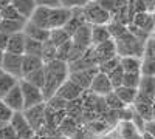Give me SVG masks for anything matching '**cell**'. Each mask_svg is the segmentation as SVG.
Returning a JSON list of instances; mask_svg holds the SVG:
<instances>
[{
    "mask_svg": "<svg viewBox=\"0 0 155 139\" xmlns=\"http://www.w3.org/2000/svg\"><path fill=\"white\" fill-rule=\"evenodd\" d=\"M19 85H20V90H22V96H23V105H25V110L28 108H33L36 105H41V104H45V99H44V94H42V90L37 88L28 82H25L23 79L19 81Z\"/></svg>",
    "mask_w": 155,
    "mask_h": 139,
    "instance_id": "obj_5",
    "label": "cell"
},
{
    "mask_svg": "<svg viewBox=\"0 0 155 139\" xmlns=\"http://www.w3.org/2000/svg\"><path fill=\"white\" fill-rule=\"evenodd\" d=\"M44 60L42 57H37V56H27L23 54V59H22V77L23 76H27L33 71H37L44 68Z\"/></svg>",
    "mask_w": 155,
    "mask_h": 139,
    "instance_id": "obj_18",
    "label": "cell"
},
{
    "mask_svg": "<svg viewBox=\"0 0 155 139\" xmlns=\"http://www.w3.org/2000/svg\"><path fill=\"white\" fill-rule=\"evenodd\" d=\"M73 11L67 9V8H42L37 6V9L34 11L33 17L28 20L31 23H34L36 27L47 30V31H53L58 28H64L67 25V22L71 19Z\"/></svg>",
    "mask_w": 155,
    "mask_h": 139,
    "instance_id": "obj_1",
    "label": "cell"
},
{
    "mask_svg": "<svg viewBox=\"0 0 155 139\" xmlns=\"http://www.w3.org/2000/svg\"><path fill=\"white\" fill-rule=\"evenodd\" d=\"M138 93L140 94H144L150 99H153L155 94V79L153 77H144L141 76V82L138 85Z\"/></svg>",
    "mask_w": 155,
    "mask_h": 139,
    "instance_id": "obj_27",
    "label": "cell"
},
{
    "mask_svg": "<svg viewBox=\"0 0 155 139\" xmlns=\"http://www.w3.org/2000/svg\"><path fill=\"white\" fill-rule=\"evenodd\" d=\"M71 39V37L68 36V33L64 30V28H58V30H53V31H50V42L53 43L56 48H59L61 45L64 43H67L68 40Z\"/></svg>",
    "mask_w": 155,
    "mask_h": 139,
    "instance_id": "obj_28",
    "label": "cell"
},
{
    "mask_svg": "<svg viewBox=\"0 0 155 139\" xmlns=\"http://www.w3.org/2000/svg\"><path fill=\"white\" fill-rule=\"evenodd\" d=\"M144 133H147L149 136H152L155 139V121H149L144 125Z\"/></svg>",
    "mask_w": 155,
    "mask_h": 139,
    "instance_id": "obj_45",
    "label": "cell"
},
{
    "mask_svg": "<svg viewBox=\"0 0 155 139\" xmlns=\"http://www.w3.org/2000/svg\"><path fill=\"white\" fill-rule=\"evenodd\" d=\"M134 27H137L138 30H141L143 33H150L155 30V20L153 16L149 14V12H137L134 17Z\"/></svg>",
    "mask_w": 155,
    "mask_h": 139,
    "instance_id": "obj_15",
    "label": "cell"
},
{
    "mask_svg": "<svg viewBox=\"0 0 155 139\" xmlns=\"http://www.w3.org/2000/svg\"><path fill=\"white\" fill-rule=\"evenodd\" d=\"M59 128H61V131H62L64 134H65V136H71V134L78 130V125H76V122H74V119H73V118L65 116V119H64V121L61 122Z\"/></svg>",
    "mask_w": 155,
    "mask_h": 139,
    "instance_id": "obj_33",
    "label": "cell"
},
{
    "mask_svg": "<svg viewBox=\"0 0 155 139\" xmlns=\"http://www.w3.org/2000/svg\"><path fill=\"white\" fill-rule=\"evenodd\" d=\"M6 53H11V54H22V56H23V53H25V34H23V33L9 36L8 46H6Z\"/></svg>",
    "mask_w": 155,
    "mask_h": 139,
    "instance_id": "obj_20",
    "label": "cell"
},
{
    "mask_svg": "<svg viewBox=\"0 0 155 139\" xmlns=\"http://www.w3.org/2000/svg\"><path fill=\"white\" fill-rule=\"evenodd\" d=\"M9 125L14 128V131L17 134V139H33L36 136V131L31 128V125L28 124V121L25 119L23 111L14 113V116H12Z\"/></svg>",
    "mask_w": 155,
    "mask_h": 139,
    "instance_id": "obj_8",
    "label": "cell"
},
{
    "mask_svg": "<svg viewBox=\"0 0 155 139\" xmlns=\"http://www.w3.org/2000/svg\"><path fill=\"white\" fill-rule=\"evenodd\" d=\"M116 133H118V139H135L138 134H141L138 128L134 125V122H127V121H121L118 124Z\"/></svg>",
    "mask_w": 155,
    "mask_h": 139,
    "instance_id": "obj_24",
    "label": "cell"
},
{
    "mask_svg": "<svg viewBox=\"0 0 155 139\" xmlns=\"http://www.w3.org/2000/svg\"><path fill=\"white\" fill-rule=\"evenodd\" d=\"M2 20H3V19H2V14H0V23H2Z\"/></svg>",
    "mask_w": 155,
    "mask_h": 139,
    "instance_id": "obj_52",
    "label": "cell"
},
{
    "mask_svg": "<svg viewBox=\"0 0 155 139\" xmlns=\"http://www.w3.org/2000/svg\"><path fill=\"white\" fill-rule=\"evenodd\" d=\"M22 79L25 82H28V84H31V85H34V87H37V88L42 90L44 84H45V71H44V68H41L37 71H33V73H30L27 76H23Z\"/></svg>",
    "mask_w": 155,
    "mask_h": 139,
    "instance_id": "obj_29",
    "label": "cell"
},
{
    "mask_svg": "<svg viewBox=\"0 0 155 139\" xmlns=\"http://www.w3.org/2000/svg\"><path fill=\"white\" fill-rule=\"evenodd\" d=\"M12 116H14V111H12L6 104H3V100H0V122L2 124H9Z\"/></svg>",
    "mask_w": 155,
    "mask_h": 139,
    "instance_id": "obj_39",
    "label": "cell"
},
{
    "mask_svg": "<svg viewBox=\"0 0 155 139\" xmlns=\"http://www.w3.org/2000/svg\"><path fill=\"white\" fill-rule=\"evenodd\" d=\"M71 42L74 46L90 49L92 48V27L88 23H84L82 27L71 36Z\"/></svg>",
    "mask_w": 155,
    "mask_h": 139,
    "instance_id": "obj_13",
    "label": "cell"
},
{
    "mask_svg": "<svg viewBox=\"0 0 155 139\" xmlns=\"http://www.w3.org/2000/svg\"><path fill=\"white\" fill-rule=\"evenodd\" d=\"M116 67H120V56H116V57H113V59H109V60L104 62V64L98 65V70H99V73L109 74V73H112Z\"/></svg>",
    "mask_w": 155,
    "mask_h": 139,
    "instance_id": "obj_38",
    "label": "cell"
},
{
    "mask_svg": "<svg viewBox=\"0 0 155 139\" xmlns=\"http://www.w3.org/2000/svg\"><path fill=\"white\" fill-rule=\"evenodd\" d=\"M143 57H144V59H150V60L155 62V37H150V39L146 40Z\"/></svg>",
    "mask_w": 155,
    "mask_h": 139,
    "instance_id": "obj_40",
    "label": "cell"
},
{
    "mask_svg": "<svg viewBox=\"0 0 155 139\" xmlns=\"http://www.w3.org/2000/svg\"><path fill=\"white\" fill-rule=\"evenodd\" d=\"M107 40H112L110 31L106 25H96V27H92V46L101 45Z\"/></svg>",
    "mask_w": 155,
    "mask_h": 139,
    "instance_id": "obj_23",
    "label": "cell"
},
{
    "mask_svg": "<svg viewBox=\"0 0 155 139\" xmlns=\"http://www.w3.org/2000/svg\"><path fill=\"white\" fill-rule=\"evenodd\" d=\"M152 121H155V102L152 104Z\"/></svg>",
    "mask_w": 155,
    "mask_h": 139,
    "instance_id": "obj_48",
    "label": "cell"
},
{
    "mask_svg": "<svg viewBox=\"0 0 155 139\" xmlns=\"http://www.w3.org/2000/svg\"><path fill=\"white\" fill-rule=\"evenodd\" d=\"M104 100H106V107H107L109 110H112V111H120V110H123V108L126 107V105L121 102V99L116 96L115 93H110L109 96H106Z\"/></svg>",
    "mask_w": 155,
    "mask_h": 139,
    "instance_id": "obj_31",
    "label": "cell"
},
{
    "mask_svg": "<svg viewBox=\"0 0 155 139\" xmlns=\"http://www.w3.org/2000/svg\"><path fill=\"white\" fill-rule=\"evenodd\" d=\"M153 79H155V77H153Z\"/></svg>",
    "mask_w": 155,
    "mask_h": 139,
    "instance_id": "obj_54",
    "label": "cell"
},
{
    "mask_svg": "<svg viewBox=\"0 0 155 139\" xmlns=\"http://www.w3.org/2000/svg\"><path fill=\"white\" fill-rule=\"evenodd\" d=\"M23 34L27 37H30V39H34L37 42H42V43L48 42V39H50V31L36 27V25L31 23V22H27L25 30H23Z\"/></svg>",
    "mask_w": 155,
    "mask_h": 139,
    "instance_id": "obj_17",
    "label": "cell"
},
{
    "mask_svg": "<svg viewBox=\"0 0 155 139\" xmlns=\"http://www.w3.org/2000/svg\"><path fill=\"white\" fill-rule=\"evenodd\" d=\"M153 102H155V94H153Z\"/></svg>",
    "mask_w": 155,
    "mask_h": 139,
    "instance_id": "obj_53",
    "label": "cell"
},
{
    "mask_svg": "<svg viewBox=\"0 0 155 139\" xmlns=\"http://www.w3.org/2000/svg\"><path fill=\"white\" fill-rule=\"evenodd\" d=\"M141 82V74L140 73H124L123 77V87H129V88H137Z\"/></svg>",
    "mask_w": 155,
    "mask_h": 139,
    "instance_id": "obj_32",
    "label": "cell"
},
{
    "mask_svg": "<svg viewBox=\"0 0 155 139\" xmlns=\"http://www.w3.org/2000/svg\"><path fill=\"white\" fill-rule=\"evenodd\" d=\"M141 62H143V57L124 56V57H120V67L123 68L124 73H140V70H141ZM140 74H141V73H140Z\"/></svg>",
    "mask_w": 155,
    "mask_h": 139,
    "instance_id": "obj_21",
    "label": "cell"
},
{
    "mask_svg": "<svg viewBox=\"0 0 155 139\" xmlns=\"http://www.w3.org/2000/svg\"><path fill=\"white\" fill-rule=\"evenodd\" d=\"M113 93L121 99V102H123L126 107L134 105L135 99H137V96H138V90H137V88H129V87H123V85H121L120 88H115Z\"/></svg>",
    "mask_w": 155,
    "mask_h": 139,
    "instance_id": "obj_22",
    "label": "cell"
},
{
    "mask_svg": "<svg viewBox=\"0 0 155 139\" xmlns=\"http://www.w3.org/2000/svg\"><path fill=\"white\" fill-rule=\"evenodd\" d=\"M27 22L28 20H25V19H19V20H2V23H0V31L8 34V36L23 33Z\"/></svg>",
    "mask_w": 155,
    "mask_h": 139,
    "instance_id": "obj_19",
    "label": "cell"
},
{
    "mask_svg": "<svg viewBox=\"0 0 155 139\" xmlns=\"http://www.w3.org/2000/svg\"><path fill=\"white\" fill-rule=\"evenodd\" d=\"M59 2H61L62 8H67V9L74 11V9H82L90 2H93V0H59Z\"/></svg>",
    "mask_w": 155,
    "mask_h": 139,
    "instance_id": "obj_34",
    "label": "cell"
},
{
    "mask_svg": "<svg viewBox=\"0 0 155 139\" xmlns=\"http://www.w3.org/2000/svg\"><path fill=\"white\" fill-rule=\"evenodd\" d=\"M95 2L101 6V8H104L106 11H109L110 14L113 11H116L118 8H116V3H115V0H95Z\"/></svg>",
    "mask_w": 155,
    "mask_h": 139,
    "instance_id": "obj_43",
    "label": "cell"
},
{
    "mask_svg": "<svg viewBox=\"0 0 155 139\" xmlns=\"http://www.w3.org/2000/svg\"><path fill=\"white\" fill-rule=\"evenodd\" d=\"M144 43L146 40H141L138 37H135L130 31L124 34L123 37L115 40L116 45V53L120 57L124 56H137V57H143L144 53Z\"/></svg>",
    "mask_w": 155,
    "mask_h": 139,
    "instance_id": "obj_3",
    "label": "cell"
},
{
    "mask_svg": "<svg viewBox=\"0 0 155 139\" xmlns=\"http://www.w3.org/2000/svg\"><path fill=\"white\" fill-rule=\"evenodd\" d=\"M3 73H5V71H3L2 68H0V77H2V74H3Z\"/></svg>",
    "mask_w": 155,
    "mask_h": 139,
    "instance_id": "obj_50",
    "label": "cell"
},
{
    "mask_svg": "<svg viewBox=\"0 0 155 139\" xmlns=\"http://www.w3.org/2000/svg\"><path fill=\"white\" fill-rule=\"evenodd\" d=\"M17 84H19L17 77H14V76H11L8 73H3L2 77H0V100H2Z\"/></svg>",
    "mask_w": 155,
    "mask_h": 139,
    "instance_id": "obj_25",
    "label": "cell"
},
{
    "mask_svg": "<svg viewBox=\"0 0 155 139\" xmlns=\"http://www.w3.org/2000/svg\"><path fill=\"white\" fill-rule=\"evenodd\" d=\"M81 14H82L84 22L88 23L90 27H96V25H106L107 27L112 22V14L104 8H101L95 0L81 9Z\"/></svg>",
    "mask_w": 155,
    "mask_h": 139,
    "instance_id": "obj_4",
    "label": "cell"
},
{
    "mask_svg": "<svg viewBox=\"0 0 155 139\" xmlns=\"http://www.w3.org/2000/svg\"><path fill=\"white\" fill-rule=\"evenodd\" d=\"M11 5L19 11V14L25 20H30L34 14V11L37 9L36 0H11Z\"/></svg>",
    "mask_w": 155,
    "mask_h": 139,
    "instance_id": "obj_16",
    "label": "cell"
},
{
    "mask_svg": "<svg viewBox=\"0 0 155 139\" xmlns=\"http://www.w3.org/2000/svg\"><path fill=\"white\" fill-rule=\"evenodd\" d=\"M88 127H90V131L92 133H96V134H99V133H106L107 131V124H104V122H101V121H93V122H90L88 124Z\"/></svg>",
    "mask_w": 155,
    "mask_h": 139,
    "instance_id": "obj_42",
    "label": "cell"
},
{
    "mask_svg": "<svg viewBox=\"0 0 155 139\" xmlns=\"http://www.w3.org/2000/svg\"><path fill=\"white\" fill-rule=\"evenodd\" d=\"M92 56L95 59V64L96 67L104 64L106 60L109 59H113L118 56V53H116V45H115V40H107L104 43L101 45H96V46H92Z\"/></svg>",
    "mask_w": 155,
    "mask_h": 139,
    "instance_id": "obj_7",
    "label": "cell"
},
{
    "mask_svg": "<svg viewBox=\"0 0 155 139\" xmlns=\"http://www.w3.org/2000/svg\"><path fill=\"white\" fill-rule=\"evenodd\" d=\"M98 73H99L98 67L88 68V70H81V71H71V73L68 74V79L85 91V90H90V85H92L95 76H96Z\"/></svg>",
    "mask_w": 155,
    "mask_h": 139,
    "instance_id": "obj_9",
    "label": "cell"
},
{
    "mask_svg": "<svg viewBox=\"0 0 155 139\" xmlns=\"http://www.w3.org/2000/svg\"><path fill=\"white\" fill-rule=\"evenodd\" d=\"M143 139H153L152 136H149L147 133H143Z\"/></svg>",
    "mask_w": 155,
    "mask_h": 139,
    "instance_id": "obj_49",
    "label": "cell"
},
{
    "mask_svg": "<svg viewBox=\"0 0 155 139\" xmlns=\"http://www.w3.org/2000/svg\"><path fill=\"white\" fill-rule=\"evenodd\" d=\"M88 91L92 94H95V96H98V97H106L110 93H113V85L109 79V76L104 74V73H98L95 76L92 85H90Z\"/></svg>",
    "mask_w": 155,
    "mask_h": 139,
    "instance_id": "obj_10",
    "label": "cell"
},
{
    "mask_svg": "<svg viewBox=\"0 0 155 139\" xmlns=\"http://www.w3.org/2000/svg\"><path fill=\"white\" fill-rule=\"evenodd\" d=\"M58 57V48L51 43L50 40L44 43V51H42V60L44 64H48L51 60H56Z\"/></svg>",
    "mask_w": 155,
    "mask_h": 139,
    "instance_id": "obj_30",
    "label": "cell"
},
{
    "mask_svg": "<svg viewBox=\"0 0 155 139\" xmlns=\"http://www.w3.org/2000/svg\"><path fill=\"white\" fill-rule=\"evenodd\" d=\"M82 94H84V90H82V88H79L76 84H73L70 79H67L65 82H64V84L59 87V90L56 91L54 96H59L61 99L67 100V102H73V100H78V99H79Z\"/></svg>",
    "mask_w": 155,
    "mask_h": 139,
    "instance_id": "obj_12",
    "label": "cell"
},
{
    "mask_svg": "<svg viewBox=\"0 0 155 139\" xmlns=\"http://www.w3.org/2000/svg\"><path fill=\"white\" fill-rule=\"evenodd\" d=\"M3 57H5V51L0 49V68H2V64H3Z\"/></svg>",
    "mask_w": 155,
    "mask_h": 139,
    "instance_id": "obj_47",
    "label": "cell"
},
{
    "mask_svg": "<svg viewBox=\"0 0 155 139\" xmlns=\"http://www.w3.org/2000/svg\"><path fill=\"white\" fill-rule=\"evenodd\" d=\"M8 40H9V36L0 31V49H2V51H6V46H8Z\"/></svg>",
    "mask_w": 155,
    "mask_h": 139,
    "instance_id": "obj_46",
    "label": "cell"
},
{
    "mask_svg": "<svg viewBox=\"0 0 155 139\" xmlns=\"http://www.w3.org/2000/svg\"><path fill=\"white\" fill-rule=\"evenodd\" d=\"M3 125H6V124H2V122H0V128H2V127H3Z\"/></svg>",
    "mask_w": 155,
    "mask_h": 139,
    "instance_id": "obj_51",
    "label": "cell"
},
{
    "mask_svg": "<svg viewBox=\"0 0 155 139\" xmlns=\"http://www.w3.org/2000/svg\"><path fill=\"white\" fill-rule=\"evenodd\" d=\"M23 116L36 133H39L42 128H47V104L23 110Z\"/></svg>",
    "mask_w": 155,
    "mask_h": 139,
    "instance_id": "obj_6",
    "label": "cell"
},
{
    "mask_svg": "<svg viewBox=\"0 0 155 139\" xmlns=\"http://www.w3.org/2000/svg\"><path fill=\"white\" fill-rule=\"evenodd\" d=\"M0 14H2V19H3V20H19V19H23V17L19 14V11L12 6L11 3L0 9Z\"/></svg>",
    "mask_w": 155,
    "mask_h": 139,
    "instance_id": "obj_35",
    "label": "cell"
},
{
    "mask_svg": "<svg viewBox=\"0 0 155 139\" xmlns=\"http://www.w3.org/2000/svg\"><path fill=\"white\" fill-rule=\"evenodd\" d=\"M3 104H6L14 113H20L25 110V105H23V96H22V90H20V85L17 84L12 90L2 99Z\"/></svg>",
    "mask_w": 155,
    "mask_h": 139,
    "instance_id": "obj_14",
    "label": "cell"
},
{
    "mask_svg": "<svg viewBox=\"0 0 155 139\" xmlns=\"http://www.w3.org/2000/svg\"><path fill=\"white\" fill-rule=\"evenodd\" d=\"M140 73H141V76H144V77H155V62L143 57Z\"/></svg>",
    "mask_w": 155,
    "mask_h": 139,
    "instance_id": "obj_36",
    "label": "cell"
},
{
    "mask_svg": "<svg viewBox=\"0 0 155 139\" xmlns=\"http://www.w3.org/2000/svg\"><path fill=\"white\" fill-rule=\"evenodd\" d=\"M42 51H44V43L42 42H37V40L30 39V37L25 36V53L23 54L42 57Z\"/></svg>",
    "mask_w": 155,
    "mask_h": 139,
    "instance_id": "obj_26",
    "label": "cell"
},
{
    "mask_svg": "<svg viewBox=\"0 0 155 139\" xmlns=\"http://www.w3.org/2000/svg\"><path fill=\"white\" fill-rule=\"evenodd\" d=\"M22 59H23L22 54H11V53H6L5 51L2 70L20 81L22 79Z\"/></svg>",
    "mask_w": 155,
    "mask_h": 139,
    "instance_id": "obj_11",
    "label": "cell"
},
{
    "mask_svg": "<svg viewBox=\"0 0 155 139\" xmlns=\"http://www.w3.org/2000/svg\"><path fill=\"white\" fill-rule=\"evenodd\" d=\"M0 139H17V134H16L14 128H12L9 124L3 125V127L0 128Z\"/></svg>",
    "mask_w": 155,
    "mask_h": 139,
    "instance_id": "obj_41",
    "label": "cell"
},
{
    "mask_svg": "<svg viewBox=\"0 0 155 139\" xmlns=\"http://www.w3.org/2000/svg\"><path fill=\"white\" fill-rule=\"evenodd\" d=\"M36 5L42 8H59L61 2L59 0H36Z\"/></svg>",
    "mask_w": 155,
    "mask_h": 139,
    "instance_id": "obj_44",
    "label": "cell"
},
{
    "mask_svg": "<svg viewBox=\"0 0 155 139\" xmlns=\"http://www.w3.org/2000/svg\"><path fill=\"white\" fill-rule=\"evenodd\" d=\"M44 71H45V84L42 88V94L45 102L50 100L56 94V91L59 90V87L68 79V64L67 62H62V60H51L48 64L44 65Z\"/></svg>",
    "mask_w": 155,
    "mask_h": 139,
    "instance_id": "obj_2",
    "label": "cell"
},
{
    "mask_svg": "<svg viewBox=\"0 0 155 139\" xmlns=\"http://www.w3.org/2000/svg\"><path fill=\"white\" fill-rule=\"evenodd\" d=\"M107 76H109V79H110V82H112V85H113V90H115V88H120V87L123 85L124 71H123L121 67H116V68H115L112 73H109Z\"/></svg>",
    "mask_w": 155,
    "mask_h": 139,
    "instance_id": "obj_37",
    "label": "cell"
}]
</instances>
